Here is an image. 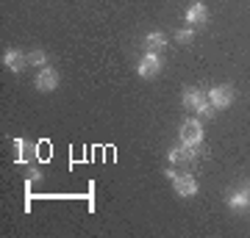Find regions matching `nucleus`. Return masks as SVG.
<instances>
[{"instance_id": "obj_1", "label": "nucleus", "mask_w": 250, "mask_h": 238, "mask_svg": "<svg viewBox=\"0 0 250 238\" xmlns=\"http://www.w3.org/2000/svg\"><path fill=\"white\" fill-rule=\"evenodd\" d=\"M184 106H187L189 111L203 114V116H211V114H214V106H211V103L206 100L203 92H200V89H195V86L184 89Z\"/></svg>"}, {"instance_id": "obj_2", "label": "nucleus", "mask_w": 250, "mask_h": 238, "mask_svg": "<svg viewBox=\"0 0 250 238\" xmlns=\"http://www.w3.org/2000/svg\"><path fill=\"white\" fill-rule=\"evenodd\" d=\"M200 141H203V125L197 122V119H187V122L181 125V144L197 150Z\"/></svg>"}, {"instance_id": "obj_3", "label": "nucleus", "mask_w": 250, "mask_h": 238, "mask_svg": "<svg viewBox=\"0 0 250 238\" xmlns=\"http://www.w3.org/2000/svg\"><path fill=\"white\" fill-rule=\"evenodd\" d=\"M167 177L172 180V188H175V194H181V197L197 194V183H195V177H192V175H178V172L167 169Z\"/></svg>"}, {"instance_id": "obj_4", "label": "nucleus", "mask_w": 250, "mask_h": 238, "mask_svg": "<svg viewBox=\"0 0 250 238\" xmlns=\"http://www.w3.org/2000/svg\"><path fill=\"white\" fill-rule=\"evenodd\" d=\"M208 103L214 108H228L233 103V89L231 86H214L208 92Z\"/></svg>"}, {"instance_id": "obj_5", "label": "nucleus", "mask_w": 250, "mask_h": 238, "mask_svg": "<svg viewBox=\"0 0 250 238\" xmlns=\"http://www.w3.org/2000/svg\"><path fill=\"white\" fill-rule=\"evenodd\" d=\"M136 72H139V78H153L156 72H161V58L156 53H150V50H147V55L139 61Z\"/></svg>"}, {"instance_id": "obj_6", "label": "nucleus", "mask_w": 250, "mask_h": 238, "mask_svg": "<svg viewBox=\"0 0 250 238\" xmlns=\"http://www.w3.org/2000/svg\"><path fill=\"white\" fill-rule=\"evenodd\" d=\"M56 86H59V75H56V70L53 67H42L39 75H36V89H39V92H53Z\"/></svg>"}, {"instance_id": "obj_7", "label": "nucleus", "mask_w": 250, "mask_h": 238, "mask_svg": "<svg viewBox=\"0 0 250 238\" xmlns=\"http://www.w3.org/2000/svg\"><path fill=\"white\" fill-rule=\"evenodd\" d=\"M3 64H6L11 72H22L25 64H28V55L20 53V50H6V53H3Z\"/></svg>"}, {"instance_id": "obj_8", "label": "nucleus", "mask_w": 250, "mask_h": 238, "mask_svg": "<svg viewBox=\"0 0 250 238\" xmlns=\"http://www.w3.org/2000/svg\"><path fill=\"white\" fill-rule=\"evenodd\" d=\"M206 19H208V9H206L203 3H192L187 9V22L189 25H203Z\"/></svg>"}, {"instance_id": "obj_9", "label": "nucleus", "mask_w": 250, "mask_h": 238, "mask_svg": "<svg viewBox=\"0 0 250 238\" xmlns=\"http://www.w3.org/2000/svg\"><path fill=\"white\" fill-rule=\"evenodd\" d=\"M195 155H197V150H192V147H187V144H181V147H172L167 158H170L172 164H181V161H192Z\"/></svg>"}, {"instance_id": "obj_10", "label": "nucleus", "mask_w": 250, "mask_h": 238, "mask_svg": "<svg viewBox=\"0 0 250 238\" xmlns=\"http://www.w3.org/2000/svg\"><path fill=\"white\" fill-rule=\"evenodd\" d=\"M145 47H147L150 53L161 50V47H164V34H159V31H153V34H147V36H145Z\"/></svg>"}, {"instance_id": "obj_11", "label": "nucleus", "mask_w": 250, "mask_h": 238, "mask_svg": "<svg viewBox=\"0 0 250 238\" xmlns=\"http://www.w3.org/2000/svg\"><path fill=\"white\" fill-rule=\"evenodd\" d=\"M228 205H231V208H236V211H239V208H245V205H250V191H236V194L228 200Z\"/></svg>"}, {"instance_id": "obj_12", "label": "nucleus", "mask_w": 250, "mask_h": 238, "mask_svg": "<svg viewBox=\"0 0 250 238\" xmlns=\"http://www.w3.org/2000/svg\"><path fill=\"white\" fill-rule=\"evenodd\" d=\"M28 64H36V67H47V55L42 50H34V53H28Z\"/></svg>"}, {"instance_id": "obj_13", "label": "nucleus", "mask_w": 250, "mask_h": 238, "mask_svg": "<svg viewBox=\"0 0 250 238\" xmlns=\"http://www.w3.org/2000/svg\"><path fill=\"white\" fill-rule=\"evenodd\" d=\"M192 36H195V34H192L189 28H187V31H178V42H184V44H187V42H192Z\"/></svg>"}]
</instances>
